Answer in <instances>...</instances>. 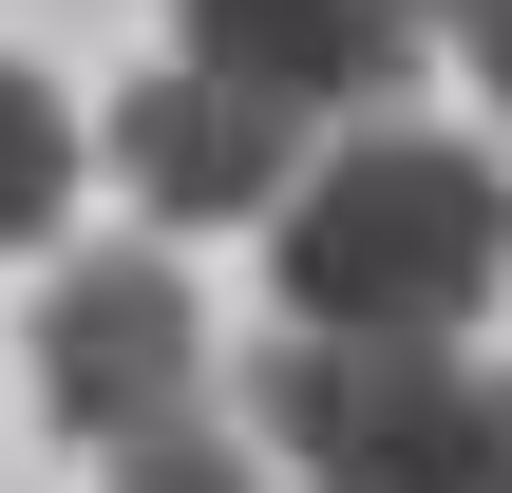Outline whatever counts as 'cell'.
<instances>
[{
	"instance_id": "1",
	"label": "cell",
	"mask_w": 512,
	"mask_h": 493,
	"mask_svg": "<svg viewBox=\"0 0 512 493\" xmlns=\"http://www.w3.org/2000/svg\"><path fill=\"white\" fill-rule=\"evenodd\" d=\"M266 247H285V342H475V304L512 285V171L475 133L380 114L266 209Z\"/></svg>"
},
{
	"instance_id": "2",
	"label": "cell",
	"mask_w": 512,
	"mask_h": 493,
	"mask_svg": "<svg viewBox=\"0 0 512 493\" xmlns=\"http://www.w3.org/2000/svg\"><path fill=\"white\" fill-rule=\"evenodd\" d=\"M247 418L304 493H512V361L494 342H266Z\"/></svg>"
},
{
	"instance_id": "3",
	"label": "cell",
	"mask_w": 512,
	"mask_h": 493,
	"mask_svg": "<svg viewBox=\"0 0 512 493\" xmlns=\"http://www.w3.org/2000/svg\"><path fill=\"white\" fill-rule=\"evenodd\" d=\"M38 418H57L76 456H133L152 418H209V323H190L171 247L57 266V304H38Z\"/></svg>"
},
{
	"instance_id": "4",
	"label": "cell",
	"mask_w": 512,
	"mask_h": 493,
	"mask_svg": "<svg viewBox=\"0 0 512 493\" xmlns=\"http://www.w3.org/2000/svg\"><path fill=\"white\" fill-rule=\"evenodd\" d=\"M114 171L152 190V228H247V209H285V190L323 171V133L171 57V76H133V95H114Z\"/></svg>"
},
{
	"instance_id": "5",
	"label": "cell",
	"mask_w": 512,
	"mask_h": 493,
	"mask_svg": "<svg viewBox=\"0 0 512 493\" xmlns=\"http://www.w3.org/2000/svg\"><path fill=\"white\" fill-rule=\"evenodd\" d=\"M171 19H190V76H228V95H266V114H304V133H323V114L380 133V95H399L418 38H437L418 0H171Z\"/></svg>"
},
{
	"instance_id": "6",
	"label": "cell",
	"mask_w": 512,
	"mask_h": 493,
	"mask_svg": "<svg viewBox=\"0 0 512 493\" xmlns=\"http://www.w3.org/2000/svg\"><path fill=\"white\" fill-rule=\"evenodd\" d=\"M57 190H76V114L0 57V247H38V228H57Z\"/></svg>"
},
{
	"instance_id": "7",
	"label": "cell",
	"mask_w": 512,
	"mask_h": 493,
	"mask_svg": "<svg viewBox=\"0 0 512 493\" xmlns=\"http://www.w3.org/2000/svg\"><path fill=\"white\" fill-rule=\"evenodd\" d=\"M114 493H266V475H247V437H228V418H152V437L114 456Z\"/></svg>"
},
{
	"instance_id": "8",
	"label": "cell",
	"mask_w": 512,
	"mask_h": 493,
	"mask_svg": "<svg viewBox=\"0 0 512 493\" xmlns=\"http://www.w3.org/2000/svg\"><path fill=\"white\" fill-rule=\"evenodd\" d=\"M418 19H437V38H475V95L512 114V0H418Z\"/></svg>"
}]
</instances>
